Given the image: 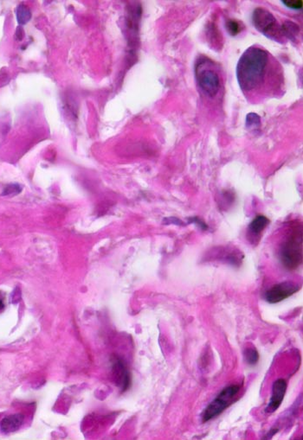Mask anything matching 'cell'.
<instances>
[{
    "mask_svg": "<svg viewBox=\"0 0 303 440\" xmlns=\"http://www.w3.org/2000/svg\"><path fill=\"white\" fill-rule=\"evenodd\" d=\"M237 79L242 93L251 103L277 97L284 93V73L280 62L266 49L251 46L237 65Z\"/></svg>",
    "mask_w": 303,
    "mask_h": 440,
    "instance_id": "1",
    "label": "cell"
},
{
    "mask_svg": "<svg viewBox=\"0 0 303 440\" xmlns=\"http://www.w3.org/2000/svg\"><path fill=\"white\" fill-rule=\"evenodd\" d=\"M195 77L199 89L206 97L214 99L221 90V77L215 63L206 57H200L195 65Z\"/></svg>",
    "mask_w": 303,
    "mask_h": 440,
    "instance_id": "2",
    "label": "cell"
},
{
    "mask_svg": "<svg viewBox=\"0 0 303 440\" xmlns=\"http://www.w3.org/2000/svg\"><path fill=\"white\" fill-rule=\"evenodd\" d=\"M281 262L288 270L298 268L303 261V228L295 226L280 248Z\"/></svg>",
    "mask_w": 303,
    "mask_h": 440,
    "instance_id": "3",
    "label": "cell"
},
{
    "mask_svg": "<svg viewBox=\"0 0 303 440\" xmlns=\"http://www.w3.org/2000/svg\"><path fill=\"white\" fill-rule=\"evenodd\" d=\"M240 385L232 384L223 389L219 395L206 407L203 412V422H208L214 418L218 417L236 402V397L240 391Z\"/></svg>",
    "mask_w": 303,
    "mask_h": 440,
    "instance_id": "4",
    "label": "cell"
},
{
    "mask_svg": "<svg viewBox=\"0 0 303 440\" xmlns=\"http://www.w3.org/2000/svg\"><path fill=\"white\" fill-rule=\"evenodd\" d=\"M252 21L256 29L263 33L264 36L275 40L276 42L282 41L284 37L283 27L279 25L277 18L272 13L264 8H257L253 12Z\"/></svg>",
    "mask_w": 303,
    "mask_h": 440,
    "instance_id": "5",
    "label": "cell"
},
{
    "mask_svg": "<svg viewBox=\"0 0 303 440\" xmlns=\"http://www.w3.org/2000/svg\"><path fill=\"white\" fill-rule=\"evenodd\" d=\"M300 286L293 282H282L268 290L265 298L271 304L280 303L299 291Z\"/></svg>",
    "mask_w": 303,
    "mask_h": 440,
    "instance_id": "6",
    "label": "cell"
},
{
    "mask_svg": "<svg viewBox=\"0 0 303 440\" xmlns=\"http://www.w3.org/2000/svg\"><path fill=\"white\" fill-rule=\"evenodd\" d=\"M112 372L116 385L121 389V391H127L130 388L131 376L123 360L118 356L112 358Z\"/></svg>",
    "mask_w": 303,
    "mask_h": 440,
    "instance_id": "7",
    "label": "cell"
},
{
    "mask_svg": "<svg viewBox=\"0 0 303 440\" xmlns=\"http://www.w3.org/2000/svg\"><path fill=\"white\" fill-rule=\"evenodd\" d=\"M287 391V382L284 379H278L272 386V396L265 412L271 415L280 408Z\"/></svg>",
    "mask_w": 303,
    "mask_h": 440,
    "instance_id": "8",
    "label": "cell"
},
{
    "mask_svg": "<svg viewBox=\"0 0 303 440\" xmlns=\"http://www.w3.org/2000/svg\"><path fill=\"white\" fill-rule=\"evenodd\" d=\"M23 417L21 415H13L4 418L1 422V431L3 434H10L17 430L23 424Z\"/></svg>",
    "mask_w": 303,
    "mask_h": 440,
    "instance_id": "9",
    "label": "cell"
},
{
    "mask_svg": "<svg viewBox=\"0 0 303 440\" xmlns=\"http://www.w3.org/2000/svg\"><path fill=\"white\" fill-rule=\"evenodd\" d=\"M270 224V220L264 216H258L251 221L249 226V231L252 236H258L261 234L268 225Z\"/></svg>",
    "mask_w": 303,
    "mask_h": 440,
    "instance_id": "10",
    "label": "cell"
},
{
    "mask_svg": "<svg viewBox=\"0 0 303 440\" xmlns=\"http://www.w3.org/2000/svg\"><path fill=\"white\" fill-rule=\"evenodd\" d=\"M244 356L249 365L254 366L259 361V353L255 348H247L244 351Z\"/></svg>",
    "mask_w": 303,
    "mask_h": 440,
    "instance_id": "11",
    "label": "cell"
},
{
    "mask_svg": "<svg viewBox=\"0 0 303 440\" xmlns=\"http://www.w3.org/2000/svg\"><path fill=\"white\" fill-rule=\"evenodd\" d=\"M226 29L232 36H237L241 31V25L236 20H228L226 22Z\"/></svg>",
    "mask_w": 303,
    "mask_h": 440,
    "instance_id": "12",
    "label": "cell"
},
{
    "mask_svg": "<svg viewBox=\"0 0 303 440\" xmlns=\"http://www.w3.org/2000/svg\"><path fill=\"white\" fill-rule=\"evenodd\" d=\"M29 17H30V14L25 7L21 5L19 8H17V19H18L19 23H26L27 21L29 19Z\"/></svg>",
    "mask_w": 303,
    "mask_h": 440,
    "instance_id": "13",
    "label": "cell"
},
{
    "mask_svg": "<svg viewBox=\"0 0 303 440\" xmlns=\"http://www.w3.org/2000/svg\"><path fill=\"white\" fill-rule=\"evenodd\" d=\"M260 125V117L258 116L256 113H250L247 115L246 119V126L252 128V127H257V126Z\"/></svg>",
    "mask_w": 303,
    "mask_h": 440,
    "instance_id": "14",
    "label": "cell"
},
{
    "mask_svg": "<svg viewBox=\"0 0 303 440\" xmlns=\"http://www.w3.org/2000/svg\"><path fill=\"white\" fill-rule=\"evenodd\" d=\"M282 3L284 5H286L288 8L294 9V10H300L303 7V1L302 0H284L282 1Z\"/></svg>",
    "mask_w": 303,
    "mask_h": 440,
    "instance_id": "15",
    "label": "cell"
},
{
    "mask_svg": "<svg viewBox=\"0 0 303 440\" xmlns=\"http://www.w3.org/2000/svg\"><path fill=\"white\" fill-rule=\"evenodd\" d=\"M21 191L19 185H9L5 191H3L4 195L17 194Z\"/></svg>",
    "mask_w": 303,
    "mask_h": 440,
    "instance_id": "16",
    "label": "cell"
},
{
    "mask_svg": "<svg viewBox=\"0 0 303 440\" xmlns=\"http://www.w3.org/2000/svg\"><path fill=\"white\" fill-rule=\"evenodd\" d=\"M4 308V302H3V296L0 293V311H3Z\"/></svg>",
    "mask_w": 303,
    "mask_h": 440,
    "instance_id": "17",
    "label": "cell"
}]
</instances>
